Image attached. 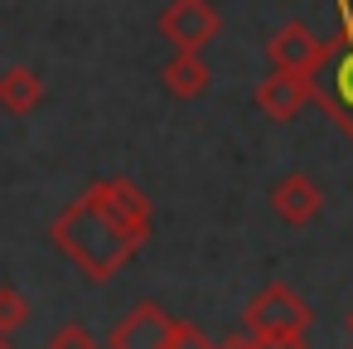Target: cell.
<instances>
[{"label": "cell", "mask_w": 353, "mask_h": 349, "mask_svg": "<svg viewBox=\"0 0 353 349\" xmlns=\"http://www.w3.org/2000/svg\"><path fill=\"white\" fill-rule=\"evenodd\" d=\"M54 238H59V247L92 276V281H107V276H117V267L136 252V238L102 209V199L88 189L83 199H73L63 214H59V223H54Z\"/></svg>", "instance_id": "cell-1"}, {"label": "cell", "mask_w": 353, "mask_h": 349, "mask_svg": "<svg viewBox=\"0 0 353 349\" xmlns=\"http://www.w3.org/2000/svg\"><path fill=\"white\" fill-rule=\"evenodd\" d=\"M310 305L290 291V286H266L261 296H252V305H247V315H242V325H247V334H256V339H276V334H305L310 330Z\"/></svg>", "instance_id": "cell-2"}, {"label": "cell", "mask_w": 353, "mask_h": 349, "mask_svg": "<svg viewBox=\"0 0 353 349\" xmlns=\"http://www.w3.org/2000/svg\"><path fill=\"white\" fill-rule=\"evenodd\" d=\"M334 54V44H324L310 25H300V20H290V25H281L276 35H271V44H266V59H271V68H285V73H305V78H314L319 68H324V59Z\"/></svg>", "instance_id": "cell-3"}, {"label": "cell", "mask_w": 353, "mask_h": 349, "mask_svg": "<svg viewBox=\"0 0 353 349\" xmlns=\"http://www.w3.org/2000/svg\"><path fill=\"white\" fill-rule=\"evenodd\" d=\"M324 68H329L324 78L314 73V97L339 122V131L353 141V44L334 39V54L324 59Z\"/></svg>", "instance_id": "cell-4"}, {"label": "cell", "mask_w": 353, "mask_h": 349, "mask_svg": "<svg viewBox=\"0 0 353 349\" xmlns=\"http://www.w3.org/2000/svg\"><path fill=\"white\" fill-rule=\"evenodd\" d=\"M160 35L174 49H203L218 35V10L208 0H170L165 15H160Z\"/></svg>", "instance_id": "cell-5"}, {"label": "cell", "mask_w": 353, "mask_h": 349, "mask_svg": "<svg viewBox=\"0 0 353 349\" xmlns=\"http://www.w3.org/2000/svg\"><path fill=\"white\" fill-rule=\"evenodd\" d=\"M305 102H314V78H305V73L271 68V73L256 83V107H261L271 122H290V117H300Z\"/></svg>", "instance_id": "cell-6"}, {"label": "cell", "mask_w": 353, "mask_h": 349, "mask_svg": "<svg viewBox=\"0 0 353 349\" xmlns=\"http://www.w3.org/2000/svg\"><path fill=\"white\" fill-rule=\"evenodd\" d=\"M92 194L102 199V209H107L136 243L150 233V199H145L131 180H102V185H92Z\"/></svg>", "instance_id": "cell-7"}, {"label": "cell", "mask_w": 353, "mask_h": 349, "mask_svg": "<svg viewBox=\"0 0 353 349\" xmlns=\"http://www.w3.org/2000/svg\"><path fill=\"white\" fill-rule=\"evenodd\" d=\"M174 320L160 305H136L117 330H112V349H170Z\"/></svg>", "instance_id": "cell-8"}, {"label": "cell", "mask_w": 353, "mask_h": 349, "mask_svg": "<svg viewBox=\"0 0 353 349\" xmlns=\"http://www.w3.org/2000/svg\"><path fill=\"white\" fill-rule=\"evenodd\" d=\"M271 209L285 218V223H310V218H319V209H324V189L310 180V175H285L276 189H271Z\"/></svg>", "instance_id": "cell-9"}, {"label": "cell", "mask_w": 353, "mask_h": 349, "mask_svg": "<svg viewBox=\"0 0 353 349\" xmlns=\"http://www.w3.org/2000/svg\"><path fill=\"white\" fill-rule=\"evenodd\" d=\"M165 88L174 97H199L208 88V64L199 59V49H174V59L165 64Z\"/></svg>", "instance_id": "cell-10"}, {"label": "cell", "mask_w": 353, "mask_h": 349, "mask_svg": "<svg viewBox=\"0 0 353 349\" xmlns=\"http://www.w3.org/2000/svg\"><path fill=\"white\" fill-rule=\"evenodd\" d=\"M39 97H44L39 73H30V68H6V73H0V102H6L15 117H25L30 107H39Z\"/></svg>", "instance_id": "cell-11"}, {"label": "cell", "mask_w": 353, "mask_h": 349, "mask_svg": "<svg viewBox=\"0 0 353 349\" xmlns=\"http://www.w3.org/2000/svg\"><path fill=\"white\" fill-rule=\"evenodd\" d=\"M25 320H30V301H25L15 286H0V330L10 334V330H20Z\"/></svg>", "instance_id": "cell-12"}, {"label": "cell", "mask_w": 353, "mask_h": 349, "mask_svg": "<svg viewBox=\"0 0 353 349\" xmlns=\"http://www.w3.org/2000/svg\"><path fill=\"white\" fill-rule=\"evenodd\" d=\"M49 349H97V339H92V330H88V325L68 320V325H59V330H54Z\"/></svg>", "instance_id": "cell-13"}, {"label": "cell", "mask_w": 353, "mask_h": 349, "mask_svg": "<svg viewBox=\"0 0 353 349\" xmlns=\"http://www.w3.org/2000/svg\"><path fill=\"white\" fill-rule=\"evenodd\" d=\"M170 349H218V344H208L199 325H184V320H174V334H170Z\"/></svg>", "instance_id": "cell-14"}, {"label": "cell", "mask_w": 353, "mask_h": 349, "mask_svg": "<svg viewBox=\"0 0 353 349\" xmlns=\"http://www.w3.org/2000/svg\"><path fill=\"white\" fill-rule=\"evenodd\" d=\"M339 39L353 44V0H339Z\"/></svg>", "instance_id": "cell-15"}, {"label": "cell", "mask_w": 353, "mask_h": 349, "mask_svg": "<svg viewBox=\"0 0 353 349\" xmlns=\"http://www.w3.org/2000/svg\"><path fill=\"white\" fill-rule=\"evenodd\" d=\"M261 349H305V334H276V339H256Z\"/></svg>", "instance_id": "cell-16"}, {"label": "cell", "mask_w": 353, "mask_h": 349, "mask_svg": "<svg viewBox=\"0 0 353 349\" xmlns=\"http://www.w3.org/2000/svg\"><path fill=\"white\" fill-rule=\"evenodd\" d=\"M218 349H261V344H256V334H232V339H223Z\"/></svg>", "instance_id": "cell-17"}, {"label": "cell", "mask_w": 353, "mask_h": 349, "mask_svg": "<svg viewBox=\"0 0 353 349\" xmlns=\"http://www.w3.org/2000/svg\"><path fill=\"white\" fill-rule=\"evenodd\" d=\"M0 349H15V344H10V334H6V330H0Z\"/></svg>", "instance_id": "cell-18"}, {"label": "cell", "mask_w": 353, "mask_h": 349, "mask_svg": "<svg viewBox=\"0 0 353 349\" xmlns=\"http://www.w3.org/2000/svg\"><path fill=\"white\" fill-rule=\"evenodd\" d=\"M348 334H353V310H348Z\"/></svg>", "instance_id": "cell-19"}]
</instances>
